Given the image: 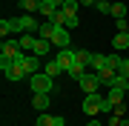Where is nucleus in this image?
<instances>
[{
	"instance_id": "nucleus-1",
	"label": "nucleus",
	"mask_w": 129,
	"mask_h": 126,
	"mask_svg": "<svg viewBox=\"0 0 129 126\" xmlns=\"http://www.w3.org/2000/svg\"><path fill=\"white\" fill-rule=\"evenodd\" d=\"M83 112L86 115H101V112H112V103L103 98L101 92H92L83 98Z\"/></svg>"
},
{
	"instance_id": "nucleus-2",
	"label": "nucleus",
	"mask_w": 129,
	"mask_h": 126,
	"mask_svg": "<svg viewBox=\"0 0 129 126\" xmlns=\"http://www.w3.org/2000/svg\"><path fill=\"white\" fill-rule=\"evenodd\" d=\"M20 43L17 40H3V46H0V69H6V66H12L14 60H17L20 55Z\"/></svg>"
},
{
	"instance_id": "nucleus-3",
	"label": "nucleus",
	"mask_w": 129,
	"mask_h": 126,
	"mask_svg": "<svg viewBox=\"0 0 129 126\" xmlns=\"http://www.w3.org/2000/svg\"><path fill=\"white\" fill-rule=\"evenodd\" d=\"M29 86H32L35 95H49L52 89H55V77H49L46 72H37V75L29 77Z\"/></svg>"
},
{
	"instance_id": "nucleus-4",
	"label": "nucleus",
	"mask_w": 129,
	"mask_h": 126,
	"mask_svg": "<svg viewBox=\"0 0 129 126\" xmlns=\"http://www.w3.org/2000/svg\"><path fill=\"white\" fill-rule=\"evenodd\" d=\"M12 26H14V32H20V34H35V32H40V23H37L32 14H26V17H14Z\"/></svg>"
},
{
	"instance_id": "nucleus-5",
	"label": "nucleus",
	"mask_w": 129,
	"mask_h": 126,
	"mask_svg": "<svg viewBox=\"0 0 129 126\" xmlns=\"http://www.w3.org/2000/svg\"><path fill=\"white\" fill-rule=\"evenodd\" d=\"M123 98H126V89H112V86H109L106 100L112 103V112H115V115H123V112H126V109H123Z\"/></svg>"
},
{
	"instance_id": "nucleus-6",
	"label": "nucleus",
	"mask_w": 129,
	"mask_h": 126,
	"mask_svg": "<svg viewBox=\"0 0 129 126\" xmlns=\"http://www.w3.org/2000/svg\"><path fill=\"white\" fill-rule=\"evenodd\" d=\"M52 46L69 49V29L66 26H55V32H52Z\"/></svg>"
},
{
	"instance_id": "nucleus-7",
	"label": "nucleus",
	"mask_w": 129,
	"mask_h": 126,
	"mask_svg": "<svg viewBox=\"0 0 129 126\" xmlns=\"http://www.w3.org/2000/svg\"><path fill=\"white\" fill-rule=\"evenodd\" d=\"M55 60L60 63V69H63V72H69V69H72V66H75V63H78V57H75V49H60V52H57V57H55Z\"/></svg>"
},
{
	"instance_id": "nucleus-8",
	"label": "nucleus",
	"mask_w": 129,
	"mask_h": 126,
	"mask_svg": "<svg viewBox=\"0 0 129 126\" xmlns=\"http://www.w3.org/2000/svg\"><path fill=\"white\" fill-rule=\"evenodd\" d=\"M40 63H43V60H40V57H37V55H26V60H23V72H26V77L37 75V72L43 69Z\"/></svg>"
},
{
	"instance_id": "nucleus-9",
	"label": "nucleus",
	"mask_w": 129,
	"mask_h": 126,
	"mask_svg": "<svg viewBox=\"0 0 129 126\" xmlns=\"http://www.w3.org/2000/svg\"><path fill=\"white\" fill-rule=\"evenodd\" d=\"M66 120L60 115H46V112H40L37 115V120H35V126H63Z\"/></svg>"
},
{
	"instance_id": "nucleus-10",
	"label": "nucleus",
	"mask_w": 129,
	"mask_h": 126,
	"mask_svg": "<svg viewBox=\"0 0 129 126\" xmlns=\"http://www.w3.org/2000/svg\"><path fill=\"white\" fill-rule=\"evenodd\" d=\"M78 83H80V89H83L86 95H92V92H98V86H101V80H98V75H83V77L78 80Z\"/></svg>"
},
{
	"instance_id": "nucleus-11",
	"label": "nucleus",
	"mask_w": 129,
	"mask_h": 126,
	"mask_svg": "<svg viewBox=\"0 0 129 126\" xmlns=\"http://www.w3.org/2000/svg\"><path fill=\"white\" fill-rule=\"evenodd\" d=\"M95 75H98V80H101V86H109L112 80H115V75H118V69H112V66H101V69H98Z\"/></svg>"
},
{
	"instance_id": "nucleus-12",
	"label": "nucleus",
	"mask_w": 129,
	"mask_h": 126,
	"mask_svg": "<svg viewBox=\"0 0 129 126\" xmlns=\"http://www.w3.org/2000/svg\"><path fill=\"white\" fill-rule=\"evenodd\" d=\"M3 75L9 77V80H23L26 72H23V66H20V63H12V66H6V69H3Z\"/></svg>"
},
{
	"instance_id": "nucleus-13",
	"label": "nucleus",
	"mask_w": 129,
	"mask_h": 126,
	"mask_svg": "<svg viewBox=\"0 0 129 126\" xmlns=\"http://www.w3.org/2000/svg\"><path fill=\"white\" fill-rule=\"evenodd\" d=\"M49 49H52V40H46V37H35V49H32V55L43 57V55H49Z\"/></svg>"
},
{
	"instance_id": "nucleus-14",
	"label": "nucleus",
	"mask_w": 129,
	"mask_h": 126,
	"mask_svg": "<svg viewBox=\"0 0 129 126\" xmlns=\"http://www.w3.org/2000/svg\"><path fill=\"white\" fill-rule=\"evenodd\" d=\"M112 46H115L118 52H120V49L129 52V32H118V34H115V40H112Z\"/></svg>"
},
{
	"instance_id": "nucleus-15",
	"label": "nucleus",
	"mask_w": 129,
	"mask_h": 126,
	"mask_svg": "<svg viewBox=\"0 0 129 126\" xmlns=\"http://www.w3.org/2000/svg\"><path fill=\"white\" fill-rule=\"evenodd\" d=\"M40 3L43 0H20V9L26 14H35V12H40Z\"/></svg>"
},
{
	"instance_id": "nucleus-16",
	"label": "nucleus",
	"mask_w": 129,
	"mask_h": 126,
	"mask_svg": "<svg viewBox=\"0 0 129 126\" xmlns=\"http://www.w3.org/2000/svg\"><path fill=\"white\" fill-rule=\"evenodd\" d=\"M60 9H63L66 14H69V17H78V9H80V0H66V3L60 6Z\"/></svg>"
},
{
	"instance_id": "nucleus-17",
	"label": "nucleus",
	"mask_w": 129,
	"mask_h": 126,
	"mask_svg": "<svg viewBox=\"0 0 129 126\" xmlns=\"http://www.w3.org/2000/svg\"><path fill=\"white\" fill-rule=\"evenodd\" d=\"M17 43H20V49H23V52H32V49H35V34H20Z\"/></svg>"
},
{
	"instance_id": "nucleus-18",
	"label": "nucleus",
	"mask_w": 129,
	"mask_h": 126,
	"mask_svg": "<svg viewBox=\"0 0 129 126\" xmlns=\"http://www.w3.org/2000/svg\"><path fill=\"white\" fill-rule=\"evenodd\" d=\"M32 106L37 109V112H43V109H49V95H35Z\"/></svg>"
},
{
	"instance_id": "nucleus-19",
	"label": "nucleus",
	"mask_w": 129,
	"mask_h": 126,
	"mask_svg": "<svg viewBox=\"0 0 129 126\" xmlns=\"http://www.w3.org/2000/svg\"><path fill=\"white\" fill-rule=\"evenodd\" d=\"M55 12H57V6L52 3V0H43V3H40V14H43V17L52 20V14H55Z\"/></svg>"
},
{
	"instance_id": "nucleus-20",
	"label": "nucleus",
	"mask_w": 129,
	"mask_h": 126,
	"mask_svg": "<svg viewBox=\"0 0 129 126\" xmlns=\"http://www.w3.org/2000/svg\"><path fill=\"white\" fill-rule=\"evenodd\" d=\"M43 72H46L49 77H57L63 69H60V63H57V60H52V63H43Z\"/></svg>"
},
{
	"instance_id": "nucleus-21",
	"label": "nucleus",
	"mask_w": 129,
	"mask_h": 126,
	"mask_svg": "<svg viewBox=\"0 0 129 126\" xmlns=\"http://www.w3.org/2000/svg\"><path fill=\"white\" fill-rule=\"evenodd\" d=\"M75 57H78V63H83V66L92 63V52L89 49H75Z\"/></svg>"
},
{
	"instance_id": "nucleus-22",
	"label": "nucleus",
	"mask_w": 129,
	"mask_h": 126,
	"mask_svg": "<svg viewBox=\"0 0 129 126\" xmlns=\"http://www.w3.org/2000/svg\"><path fill=\"white\" fill-rule=\"evenodd\" d=\"M52 32H55V23H52V20H46V23H40V37H46V40H52Z\"/></svg>"
},
{
	"instance_id": "nucleus-23",
	"label": "nucleus",
	"mask_w": 129,
	"mask_h": 126,
	"mask_svg": "<svg viewBox=\"0 0 129 126\" xmlns=\"http://www.w3.org/2000/svg\"><path fill=\"white\" fill-rule=\"evenodd\" d=\"M14 32V26H12V20H0V37L3 40H9V34Z\"/></svg>"
},
{
	"instance_id": "nucleus-24",
	"label": "nucleus",
	"mask_w": 129,
	"mask_h": 126,
	"mask_svg": "<svg viewBox=\"0 0 129 126\" xmlns=\"http://www.w3.org/2000/svg\"><path fill=\"white\" fill-rule=\"evenodd\" d=\"M112 17H115V20L126 17V3H112Z\"/></svg>"
},
{
	"instance_id": "nucleus-25",
	"label": "nucleus",
	"mask_w": 129,
	"mask_h": 126,
	"mask_svg": "<svg viewBox=\"0 0 129 126\" xmlns=\"http://www.w3.org/2000/svg\"><path fill=\"white\" fill-rule=\"evenodd\" d=\"M66 75H69L72 80H80L83 75H86V72H83V63H75V66H72V69H69V72H66Z\"/></svg>"
},
{
	"instance_id": "nucleus-26",
	"label": "nucleus",
	"mask_w": 129,
	"mask_h": 126,
	"mask_svg": "<svg viewBox=\"0 0 129 126\" xmlns=\"http://www.w3.org/2000/svg\"><path fill=\"white\" fill-rule=\"evenodd\" d=\"M89 66H95V72L101 69V66H106V55H101V52H92V63Z\"/></svg>"
},
{
	"instance_id": "nucleus-27",
	"label": "nucleus",
	"mask_w": 129,
	"mask_h": 126,
	"mask_svg": "<svg viewBox=\"0 0 129 126\" xmlns=\"http://www.w3.org/2000/svg\"><path fill=\"white\" fill-rule=\"evenodd\" d=\"M109 86H112V89H126V86H129V80H126V77H120V75H115V80H112Z\"/></svg>"
},
{
	"instance_id": "nucleus-28",
	"label": "nucleus",
	"mask_w": 129,
	"mask_h": 126,
	"mask_svg": "<svg viewBox=\"0 0 129 126\" xmlns=\"http://www.w3.org/2000/svg\"><path fill=\"white\" fill-rule=\"evenodd\" d=\"M106 66L118 69V66H120V55H115V52H112V55H106Z\"/></svg>"
},
{
	"instance_id": "nucleus-29",
	"label": "nucleus",
	"mask_w": 129,
	"mask_h": 126,
	"mask_svg": "<svg viewBox=\"0 0 129 126\" xmlns=\"http://www.w3.org/2000/svg\"><path fill=\"white\" fill-rule=\"evenodd\" d=\"M95 6H98L101 14H112V3H109V0H101V3H95Z\"/></svg>"
},
{
	"instance_id": "nucleus-30",
	"label": "nucleus",
	"mask_w": 129,
	"mask_h": 126,
	"mask_svg": "<svg viewBox=\"0 0 129 126\" xmlns=\"http://www.w3.org/2000/svg\"><path fill=\"white\" fill-rule=\"evenodd\" d=\"M118 75L129 80V57H126V60H120V66H118Z\"/></svg>"
},
{
	"instance_id": "nucleus-31",
	"label": "nucleus",
	"mask_w": 129,
	"mask_h": 126,
	"mask_svg": "<svg viewBox=\"0 0 129 126\" xmlns=\"http://www.w3.org/2000/svg\"><path fill=\"white\" fill-rule=\"evenodd\" d=\"M115 26H118V32H129V17H120V20H115Z\"/></svg>"
},
{
	"instance_id": "nucleus-32",
	"label": "nucleus",
	"mask_w": 129,
	"mask_h": 126,
	"mask_svg": "<svg viewBox=\"0 0 129 126\" xmlns=\"http://www.w3.org/2000/svg\"><path fill=\"white\" fill-rule=\"evenodd\" d=\"M52 3H55V6H57V9H60V6H63V3H66V0H52Z\"/></svg>"
},
{
	"instance_id": "nucleus-33",
	"label": "nucleus",
	"mask_w": 129,
	"mask_h": 126,
	"mask_svg": "<svg viewBox=\"0 0 129 126\" xmlns=\"http://www.w3.org/2000/svg\"><path fill=\"white\" fill-rule=\"evenodd\" d=\"M120 126H129V120H120Z\"/></svg>"
},
{
	"instance_id": "nucleus-34",
	"label": "nucleus",
	"mask_w": 129,
	"mask_h": 126,
	"mask_svg": "<svg viewBox=\"0 0 129 126\" xmlns=\"http://www.w3.org/2000/svg\"><path fill=\"white\" fill-rule=\"evenodd\" d=\"M89 126H101V123H98V120H92V123H89Z\"/></svg>"
},
{
	"instance_id": "nucleus-35",
	"label": "nucleus",
	"mask_w": 129,
	"mask_h": 126,
	"mask_svg": "<svg viewBox=\"0 0 129 126\" xmlns=\"http://www.w3.org/2000/svg\"><path fill=\"white\" fill-rule=\"evenodd\" d=\"M115 3H123V0H115Z\"/></svg>"
},
{
	"instance_id": "nucleus-36",
	"label": "nucleus",
	"mask_w": 129,
	"mask_h": 126,
	"mask_svg": "<svg viewBox=\"0 0 129 126\" xmlns=\"http://www.w3.org/2000/svg\"><path fill=\"white\" fill-rule=\"evenodd\" d=\"M95 3H101V0H95Z\"/></svg>"
},
{
	"instance_id": "nucleus-37",
	"label": "nucleus",
	"mask_w": 129,
	"mask_h": 126,
	"mask_svg": "<svg viewBox=\"0 0 129 126\" xmlns=\"http://www.w3.org/2000/svg\"><path fill=\"white\" fill-rule=\"evenodd\" d=\"M126 92H129V86H126Z\"/></svg>"
}]
</instances>
